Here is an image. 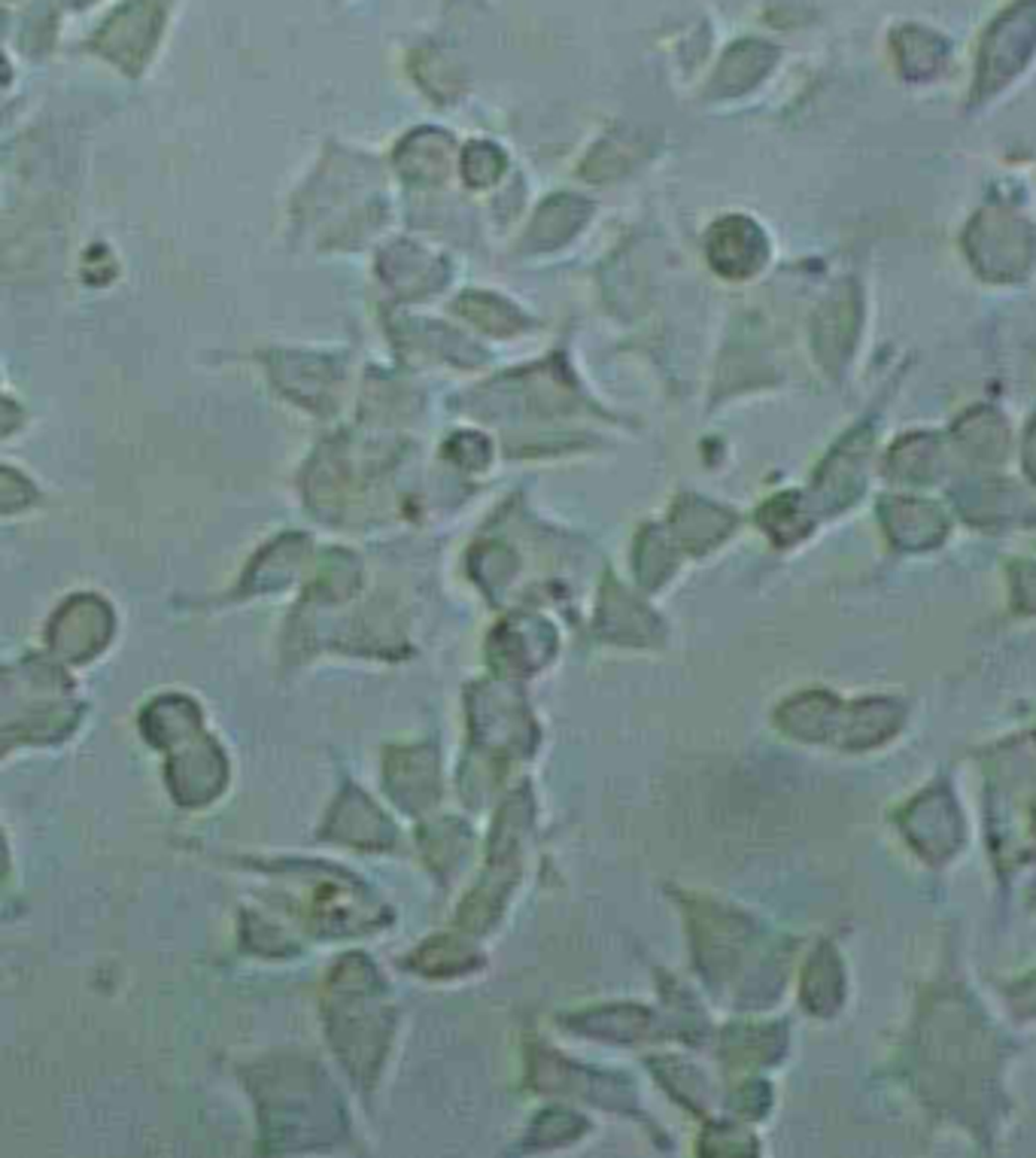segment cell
Instances as JSON below:
<instances>
[{
	"label": "cell",
	"instance_id": "1",
	"mask_svg": "<svg viewBox=\"0 0 1036 1158\" xmlns=\"http://www.w3.org/2000/svg\"><path fill=\"white\" fill-rule=\"evenodd\" d=\"M465 180L474 183V186H483L489 180H495V174L501 171V156L495 153V147L489 143H471L465 150Z\"/></svg>",
	"mask_w": 1036,
	"mask_h": 1158
}]
</instances>
